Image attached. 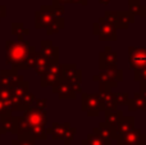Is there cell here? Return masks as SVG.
<instances>
[{"label": "cell", "mask_w": 146, "mask_h": 145, "mask_svg": "<svg viewBox=\"0 0 146 145\" xmlns=\"http://www.w3.org/2000/svg\"><path fill=\"white\" fill-rule=\"evenodd\" d=\"M92 80L99 84V91H111L114 87L118 86V82L123 80V72L118 67L100 69V72L94 76Z\"/></svg>", "instance_id": "7a4b0ae2"}, {"label": "cell", "mask_w": 146, "mask_h": 145, "mask_svg": "<svg viewBox=\"0 0 146 145\" xmlns=\"http://www.w3.org/2000/svg\"><path fill=\"white\" fill-rule=\"evenodd\" d=\"M54 18L55 17L53 13V7L51 5H42L40 10L35 13V28L36 30L46 28L54 21Z\"/></svg>", "instance_id": "30bf717a"}, {"label": "cell", "mask_w": 146, "mask_h": 145, "mask_svg": "<svg viewBox=\"0 0 146 145\" xmlns=\"http://www.w3.org/2000/svg\"><path fill=\"white\" fill-rule=\"evenodd\" d=\"M28 135L35 140H46L48 132H46L45 126H32L28 131Z\"/></svg>", "instance_id": "d4e9b609"}, {"label": "cell", "mask_w": 146, "mask_h": 145, "mask_svg": "<svg viewBox=\"0 0 146 145\" xmlns=\"http://www.w3.org/2000/svg\"><path fill=\"white\" fill-rule=\"evenodd\" d=\"M66 23H64V17L62 18H54V21L45 28L48 35H53V33H58L60 30H63Z\"/></svg>", "instance_id": "484cf974"}, {"label": "cell", "mask_w": 146, "mask_h": 145, "mask_svg": "<svg viewBox=\"0 0 146 145\" xmlns=\"http://www.w3.org/2000/svg\"><path fill=\"white\" fill-rule=\"evenodd\" d=\"M28 91H30V84L27 81H22L12 87V96L17 98V99H22Z\"/></svg>", "instance_id": "603a6c76"}, {"label": "cell", "mask_w": 146, "mask_h": 145, "mask_svg": "<svg viewBox=\"0 0 146 145\" xmlns=\"http://www.w3.org/2000/svg\"><path fill=\"white\" fill-rule=\"evenodd\" d=\"M36 100V96L33 92L28 91L27 94L25 95V96L21 99V105H22V112H25L26 109H28V108H31L33 105V103H35Z\"/></svg>", "instance_id": "4dcf8cb0"}, {"label": "cell", "mask_w": 146, "mask_h": 145, "mask_svg": "<svg viewBox=\"0 0 146 145\" xmlns=\"http://www.w3.org/2000/svg\"><path fill=\"white\" fill-rule=\"evenodd\" d=\"M99 68L105 69V68H117V62H118V55L117 53L110 48V46H105L104 51H101L99 55Z\"/></svg>", "instance_id": "7c38bea8"}, {"label": "cell", "mask_w": 146, "mask_h": 145, "mask_svg": "<svg viewBox=\"0 0 146 145\" xmlns=\"http://www.w3.org/2000/svg\"><path fill=\"white\" fill-rule=\"evenodd\" d=\"M92 33L99 36L101 41H115L118 39L117 27L104 15L99 18V22L92 25Z\"/></svg>", "instance_id": "3957f363"}, {"label": "cell", "mask_w": 146, "mask_h": 145, "mask_svg": "<svg viewBox=\"0 0 146 145\" xmlns=\"http://www.w3.org/2000/svg\"><path fill=\"white\" fill-rule=\"evenodd\" d=\"M128 61L132 69H139L146 67V48L144 46H129Z\"/></svg>", "instance_id": "ba28073f"}, {"label": "cell", "mask_w": 146, "mask_h": 145, "mask_svg": "<svg viewBox=\"0 0 146 145\" xmlns=\"http://www.w3.org/2000/svg\"><path fill=\"white\" fill-rule=\"evenodd\" d=\"M13 109H12V98L9 100H1L0 99V116H5V114H12Z\"/></svg>", "instance_id": "d6a6232c"}, {"label": "cell", "mask_w": 146, "mask_h": 145, "mask_svg": "<svg viewBox=\"0 0 146 145\" xmlns=\"http://www.w3.org/2000/svg\"><path fill=\"white\" fill-rule=\"evenodd\" d=\"M99 99H100L101 107L104 110H115L118 108L115 100V95L111 91H99Z\"/></svg>", "instance_id": "9a60e30c"}, {"label": "cell", "mask_w": 146, "mask_h": 145, "mask_svg": "<svg viewBox=\"0 0 146 145\" xmlns=\"http://www.w3.org/2000/svg\"><path fill=\"white\" fill-rule=\"evenodd\" d=\"M36 59H37V51H33L32 54H30V57L27 58V61L25 62V66H23L22 71H27V69H31L35 67Z\"/></svg>", "instance_id": "d590c367"}, {"label": "cell", "mask_w": 146, "mask_h": 145, "mask_svg": "<svg viewBox=\"0 0 146 145\" xmlns=\"http://www.w3.org/2000/svg\"><path fill=\"white\" fill-rule=\"evenodd\" d=\"M25 81L22 74L18 73L17 69H1L0 71V86L8 87L12 90L13 86Z\"/></svg>", "instance_id": "8fae6325"}, {"label": "cell", "mask_w": 146, "mask_h": 145, "mask_svg": "<svg viewBox=\"0 0 146 145\" xmlns=\"http://www.w3.org/2000/svg\"><path fill=\"white\" fill-rule=\"evenodd\" d=\"M68 3H71V4H81L83 7H86L88 4V0H68Z\"/></svg>", "instance_id": "b9f144b4"}, {"label": "cell", "mask_w": 146, "mask_h": 145, "mask_svg": "<svg viewBox=\"0 0 146 145\" xmlns=\"http://www.w3.org/2000/svg\"><path fill=\"white\" fill-rule=\"evenodd\" d=\"M115 141L118 145H146V135L140 128L133 127L128 132L118 135Z\"/></svg>", "instance_id": "52a82bcc"}, {"label": "cell", "mask_w": 146, "mask_h": 145, "mask_svg": "<svg viewBox=\"0 0 146 145\" xmlns=\"http://www.w3.org/2000/svg\"><path fill=\"white\" fill-rule=\"evenodd\" d=\"M40 49L41 53L44 55H46L49 59H50L51 63L54 62H58V57H59V49L56 48L55 45H53V43L49 40H42L40 43Z\"/></svg>", "instance_id": "e0dca14e"}, {"label": "cell", "mask_w": 146, "mask_h": 145, "mask_svg": "<svg viewBox=\"0 0 146 145\" xmlns=\"http://www.w3.org/2000/svg\"><path fill=\"white\" fill-rule=\"evenodd\" d=\"M80 145H88V144H87V141H86V139H85V140H82V143H81Z\"/></svg>", "instance_id": "c3c4849f"}, {"label": "cell", "mask_w": 146, "mask_h": 145, "mask_svg": "<svg viewBox=\"0 0 146 145\" xmlns=\"http://www.w3.org/2000/svg\"><path fill=\"white\" fill-rule=\"evenodd\" d=\"M12 98V90L8 87L0 86V99L1 100H9Z\"/></svg>", "instance_id": "ab89813d"}, {"label": "cell", "mask_w": 146, "mask_h": 145, "mask_svg": "<svg viewBox=\"0 0 146 145\" xmlns=\"http://www.w3.org/2000/svg\"><path fill=\"white\" fill-rule=\"evenodd\" d=\"M5 15H7V7L0 5V21H1V18H5Z\"/></svg>", "instance_id": "ee69618b"}, {"label": "cell", "mask_w": 146, "mask_h": 145, "mask_svg": "<svg viewBox=\"0 0 146 145\" xmlns=\"http://www.w3.org/2000/svg\"><path fill=\"white\" fill-rule=\"evenodd\" d=\"M51 89H53V91L58 95L59 99L72 100V99H76V96H77V94H76L74 90L72 89L69 82L66 81V80H60V81L56 82L55 85H53Z\"/></svg>", "instance_id": "4fadbf2b"}, {"label": "cell", "mask_w": 146, "mask_h": 145, "mask_svg": "<svg viewBox=\"0 0 146 145\" xmlns=\"http://www.w3.org/2000/svg\"><path fill=\"white\" fill-rule=\"evenodd\" d=\"M54 3H59V4H67L68 0H54Z\"/></svg>", "instance_id": "7dc6e473"}, {"label": "cell", "mask_w": 146, "mask_h": 145, "mask_svg": "<svg viewBox=\"0 0 146 145\" xmlns=\"http://www.w3.org/2000/svg\"><path fill=\"white\" fill-rule=\"evenodd\" d=\"M5 50H7V55H5L7 63L10 64L13 69L22 71L25 62L27 61L30 54L36 51V49L31 45L28 40H23V41L8 40L5 43Z\"/></svg>", "instance_id": "6da1fadb"}, {"label": "cell", "mask_w": 146, "mask_h": 145, "mask_svg": "<svg viewBox=\"0 0 146 145\" xmlns=\"http://www.w3.org/2000/svg\"><path fill=\"white\" fill-rule=\"evenodd\" d=\"M64 145H66V144H64Z\"/></svg>", "instance_id": "816d5d0a"}, {"label": "cell", "mask_w": 146, "mask_h": 145, "mask_svg": "<svg viewBox=\"0 0 146 145\" xmlns=\"http://www.w3.org/2000/svg\"><path fill=\"white\" fill-rule=\"evenodd\" d=\"M10 145H13V144H10Z\"/></svg>", "instance_id": "f907efd6"}, {"label": "cell", "mask_w": 146, "mask_h": 145, "mask_svg": "<svg viewBox=\"0 0 146 145\" xmlns=\"http://www.w3.org/2000/svg\"><path fill=\"white\" fill-rule=\"evenodd\" d=\"M111 23L117 27V30H127L132 22L135 21V15L129 12H113L109 10L104 14Z\"/></svg>", "instance_id": "5b68a950"}, {"label": "cell", "mask_w": 146, "mask_h": 145, "mask_svg": "<svg viewBox=\"0 0 146 145\" xmlns=\"http://www.w3.org/2000/svg\"><path fill=\"white\" fill-rule=\"evenodd\" d=\"M142 4L140 0H128V12L132 13L133 15H139L141 12Z\"/></svg>", "instance_id": "836d02e7"}, {"label": "cell", "mask_w": 146, "mask_h": 145, "mask_svg": "<svg viewBox=\"0 0 146 145\" xmlns=\"http://www.w3.org/2000/svg\"><path fill=\"white\" fill-rule=\"evenodd\" d=\"M81 108L83 112L87 113L90 117H99L101 112H104L101 107L99 94H90V92H82L81 94Z\"/></svg>", "instance_id": "277c9868"}, {"label": "cell", "mask_w": 146, "mask_h": 145, "mask_svg": "<svg viewBox=\"0 0 146 145\" xmlns=\"http://www.w3.org/2000/svg\"><path fill=\"white\" fill-rule=\"evenodd\" d=\"M17 121L18 117L13 114H5L0 116V128L3 134H15L17 135Z\"/></svg>", "instance_id": "5bb4252c"}, {"label": "cell", "mask_w": 146, "mask_h": 145, "mask_svg": "<svg viewBox=\"0 0 146 145\" xmlns=\"http://www.w3.org/2000/svg\"><path fill=\"white\" fill-rule=\"evenodd\" d=\"M68 82H69V85L72 86V89L74 90V92L76 94H80L81 92V90H82V72L80 71V69H77V71L74 72V74L72 76V78L71 80H68Z\"/></svg>", "instance_id": "4316f807"}, {"label": "cell", "mask_w": 146, "mask_h": 145, "mask_svg": "<svg viewBox=\"0 0 146 145\" xmlns=\"http://www.w3.org/2000/svg\"><path fill=\"white\" fill-rule=\"evenodd\" d=\"M46 104H48V100H46V99H36L32 107L37 108V109L45 110V109H46Z\"/></svg>", "instance_id": "60d3db41"}, {"label": "cell", "mask_w": 146, "mask_h": 145, "mask_svg": "<svg viewBox=\"0 0 146 145\" xmlns=\"http://www.w3.org/2000/svg\"><path fill=\"white\" fill-rule=\"evenodd\" d=\"M111 1H113V0H99V3L103 5H108V4H110Z\"/></svg>", "instance_id": "bcb514c9"}, {"label": "cell", "mask_w": 146, "mask_h": 145, "mask_svg": "<svg viewBox=\"0 0 146 145\" xmlns=\"http://www.w3.org/2000/svg\"><path fill=\"white\" fill-rule=\"evenodd\" d=\"M30 125H28L27 120L25 118V116H19L17 121V135H25V134H28L30 131Z\"/></svg>", "instance_id": "f1b7e54d"}, {"label": "cell", "mask_w": 146, "mask_h": 145, "mask_svg": "<svg viewBox=\"0 0 146 145\" xmlns=\"http://www.w3.org/2000/svg\"><path fill=\"white\" fill-rule=\"evenodd\" d=\"M71 127V123L69 122H64V123H58V122H54L51 127L46 128V132L48 135L53 136L54 140H63L64 135H66L67 130Z\"/></svg>", "instance_id": "2e32d148"}, {"label": "cell", "mask_w": 146, "mask_h": 145, "mask_svg": "<svg viewBox=\"0 0 146 145\" xmlns=\"http://www.w3.org/2000/svg\"><path fill=\"white\" fill-rule=\"evenodd\" d=\"M133 78L137 82H146V67L133 69Z\"/></svg>", "instance_id": "e575fe53"}, {"label": "cell", "mask_w": 146, "mask_h": 145, "mask_svg": "<svg viewBox=\"0 0 146 145\" xmlns=\"http://www.w3.org/2000/svg\"><path fill=\"white\" fill-rule=\"evenodd\" d=\"M53 13H54V17L56 18H62L64 17V4H59V3H53Z\"/></svg>", "instance_id": "74e56055"}, {"label": "cell", "mask_w": 146, "mask_h": 145, "mask_svg": "<svg viewBox=\"0 0 146 145\" xmlns=\"http://www.w3.org/2000/svg\"><path fill=\"white\" fill-rule=\"evenodd\" d=\"M140 17H146V5H142V8H141V12H140Z\"/></svg>", "instance_id": "f6af8a7d"}, {"label": "cell", "mask_w": 146, "mask_h": 145, "mask_svg": "<svg viewBox=\"0 0 146 145\" xmlns=\"http://www.w3.org/2000/svg\"><path fill=\"white\" fill-rule=\"evenodd\" d=\"M77 66L76 64H62V76H63V80L68 81V80L72 78V76L74 74V72L77 71Z\"/></svg>", "instance_id": "f546056e"}, {"label": "cell", "mask_w": 146, "mask_h": 145, "mask_svg": "<svg viewBox=\"0 0 146 145\" xmlns=\"http://www.w3.org/2000/svg\"><path fill=\"white\" fill-rule=\"evenodd\" d=\"M13 145H36V140L32 139L28 134H25V135H18L17 139L12 141Z\"/></svg>", "instance_id": "1f68e13d"}, {"label": "cell", "mask_w": 146, "mask_h": 145, "mask_svg": "<svg viewBox=\"0 0 146 145\" xmlns=\"http://www.w3.org/2000/svg\"><path fill=\"white\" fill-rule=\"evenodd\" d=\"M76 132H77V130H76L74 127H69L68 130H67V132H66V135H64V144L66 145H69L73 141V139H74V135H76Z\"/></svg>", "instance_id": "f35d334b"}, {"label": "cell", "mask_w": 146, "mask_h": 145, "mask_svg": "<svg viewBox=\"0 0 146 145\" xmlns=\"http://www.w3.org/2000/svg\"><path fill=\"white\" fill-rule=\"evenodd\" d=\"M94 132L99 134L101 138L106 139V140H114L115 139V134H114V128L109 126L106 122H100L98 127L94 128Z\"/></svg>", "instance_id": "ffe728a7"}, {"label": "cell", "mask_w": 146, "mask_h": 145, "mask_svg": "<svg viewBox=\"0 0 146 145\" xmlns=\"http://www.w3.org/2000/svg\"><path fill=\"white\" fill-rule=\"evenodd\" d=\"M128 107L129 112H135V110H146V98L142 96L140 92L135 94L128 100Z\"/></svg>", "instance_id": "d6986e66"}, {"label": "cell", "mask_w": 146, "mask_h": 145, "mask_svg": "<svg viewBox=\"0 0 146 145\" xmlns=\"http://www.w3.org/2000/svg\"><path fill=\"white\" fill-rule=\"evenodd\" d=\"M114 95H115V100L118 105H127L129 98H131L129 94H127V92H115Z\"/></svg>", "instance_id": "8d00e7d4"}, {"label": "cell", "mask_w": 146, "mask_h": 145, "mask_svg": "<svg viewBox=\"0 0 146 145\" xmlns=\"http://www.w3.org/2000/svg\"><path fill=\"white\" fill-rule=\"evenodd\" d=\"M1 134H3V132H1V128H0V138H1Z\"/></svg>", "instance_id": "681fc988"}, {"label": "cell", "mask_w": 146, "mask_h": 145, "mask_svg": "<svg viewBox=\"0 0 146 145\" xmlns=\"http://www.w3.org/2000/svg\"><path fill=\"white\" fill-rule=\"evenodd\" d=\"M140 84H141V85H140V91L139 92L144 98H146V82H140Z\"/></svg>", "instance_id": "7bdbcfd3"}, {"label": "cell", "mask_w": 146, "mask_h": 145, "mask_svg": "<svg viewBox=\"0 0 146 145\" xmlns=\"http://www.w3.org/2000/svg\"><path fill=\"white\" fill-rule=\"evenodd\" d=\"M86 141H87L88 145H111L110 140H106V139L101 138L99 134L94 132V131H92V134H88L87 135Z\"/></svg>", "instance_id": "83f0119b"}, {"label": "cell", "mask_w": 146, "mask_h": 145, "mask_svg": "<svg viewBox=\"0 0 146 145\" xmlns=\"http://www.w3.org/2000/svg\"><path fill=\"white\" fill-rule=\"evenodd\" d=\"M104 114H105V121H104V122H106L113 128L115 127V126L121 122L122 118H123V112H122V110H118V109H115V110H104Z\"/></svg>", "instance_id": "7402d4cb"}, {"label": "cell", "mask_w": 146, "mask_h": 145, "mask_svg": "<svg viewBox=\"0 0 146 145\" xmlns=\"http://www.w3.org/2000/svg\"><path fill=\"white\" fill-rule=\"evenodd\" d=\"M40 78V85L41 87H48L53 86L56 82H59L60 80H63L62 76V64L59 62H54L49 66V68L46 69V72L44 74H41Z\"/></svg>", "instance_id": "8992f818"}, {"label": "cell", "mask_w": 146, "mask_h": 145, "mask_svg": "<svg viewBox=\"0 0 146 145\" xmlns=\"http://www.w3.org/2000/svg\"><path fill=\"white\" fill-rule=\"evenodd\" d=\"M23 116L27 120L30 127H32V126H46V123H48L46 109L42 110V109H37L35 107H31L23 112Z\"/></svg>", "instance_id": "9c48e42d"}, {"label": "cell", "mask_w": 146, "mask_h": 145, "mask_svg": "<svg viewBox=\"0 0 146 145\" xmlns=\"http://www.w3.org/2000/svg\"><path fill=\"white\" fill-rule=\"evenodd\" d=\"M50 64H51L50 59H49L46 55H44V54L40 51V53H37V59H36V63H35L33 69H35V72L38 74V76H41V74H44L46 72V69L49 68Z\"/></svg>", "instance_id": "44dd1931"}, {"label": "cell", "mask_w": 146, "mask_h": 145, "mask_svg": "<svg viewBox=\"0 0 146 145\" xmlns=\"http://www.w3.org/2000/svg\"><path fill=\"white\" fill-rule=\"evenodd\" d=\"M12 33L18 37V41H23L25 40V36L30 35V30L26 27L23 23L21 22H15L12 25Z\"/></svg>", "instance_id": "cb8c5ba5"}, {"label": "cell", "mask_w": 146, "mask_h": 145, "mask_svg": "<svg viewBox=\"0 0 146 145\" xmlns=\"http://www.w3.org/2000/svg\"><path fill=\"white\" fill-rule=\"evenodd\" d=\"M133 127H135V118L132 117V116H127V117L123 116V118L121 120V122L114 127L115 138L118 135H122V134H126V132H128V131H131ZM114 140H115V139H114Z\"/></svg>", "instance_id": "ac0fdd59"}]
</instances>
